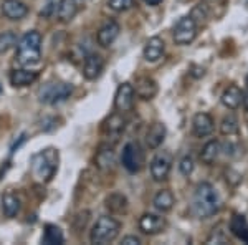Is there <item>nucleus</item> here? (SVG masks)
Masks as SVG:
<instances>
[{"label":"nucleus","mask_w":248,"mask_h":245,"mask_svg":"<svg viewBox=\"0 0 248 245\" xmlns=\"http://www.w3.org/2000/svg\"><path fill=\"white\" fill-rule=\"evenodd\" d=\"M220 206L222 200L215 187L209 182L199 184L192 199V214L197 219H209L220 211Z\"/></svg>","instance_id":"nucleus-1"},{"label":"nucleus","mask_w":248,"mask_h":245,"mask_svg":"<svg viewBox=\"0 0 248 245\" xmlns=\"http://www.w3.org/2000/svg\"><path fill=\"white\" fill-rule=\"evenodd\" d=\"M17 62L22 66H33L42 58V35L37 30H30L17 42Z\"/></svg>","instance_id":"nucleus-2"},{"label":"nucleus","mask_w":248,"mask_h":245,"mask_svg":"<svg viewBox=\"0 0 248 245\" xmlns=\"http://www.w3.org/2000/svg\"><path fill=\"white\" fill-rule=\"evenodd\" d=\"M31 169H33L35 178H38L43 182L51 180L58 169V151L48 147V149L35 154L31 159Z\"/></svg>","instance_id":"nucleus-3"},{"label":"nucleus","mask_w":248,"mask_h":245,"mask_svg":"<svg viewBox=\"0 0 248 245\" xmlns=\"http://www.w3.org/2000/svg\"><path fill=\"white\" fill-rule=\"evenodd\" d=\"M119 230H121V222L116 220L114 217L111 215H103L96 220V224L91 229L90 234V240L91 244L96 245H106L111 244L116 240V237L119 235Z\"/></svg>","instance_id":"nucleus-4"},{"label":"nucleus","mask_w":248,"mask_h":245,"mask_svg":"<svg viewBox=\"0 0 248 245\" xmlns=\"http://www.w3.org/2000/svg\"><path fill=\"white\" fill-rule=\"evenodd\" d=\"M73 93V86L65 82H48L38 88V101L43 104H58L66 101Z\"/></svg>","instance_id":"nucleus-5"},{"label":"nucleus","mask_w":248,"mask_h":245,"mask_svg":"<svg viewBox=\"0 0 248 245\" xmlns=\"http://www.w3.org/2000/svg\"><path fill=\"white\" fill-rule=\"evenodd\" d=\"M121 163L124 166V169H127L129 172H139L144 167V151L139 146V143H127L123 149L121 154Z\"/></svg>","instance_id":"nucleus-6"},{"label":"nucleus","mask_w":248,"mask_h":245,"mask_svg":"<svg viewBox=\"0 0 248 245\" xmlns=\"http://www.w3.org/2000/svg\"><path fill=\"white\" fill-rule=\"evenodd\" d=\"M197 22L190 17V15H186L175 23L174 27V42L177 45H189L197 37Z\"/></svg>","instance_id":"nucleus-7"},{"label":"nucleus","mask_w":248,"mask_h":245,"mask_svg":"<svg viewBox=\"0 0 248 245\" xmlns=\"http://www.w3.org/2000/svg\"><path fill=\"white\" fill-rule=\"evenodd\" d=\"M172 167V156L167 151H161L154 156L151 161V176L155 182H162L169 178Z\"/></svg>","instance_id":"nucleus-8"},{"label":"nucleus","mask_w":248,"mask_h":245,"mask_svg":"<svg viewBox=\"0 0 248 245\" xmlns=\"http://www.w3.org/2000/svg\"><path fill=\"white\" fill-rule=\"evenodd\" d=\"M134 86L131 83H121L114 95V108L118 113H126L134 104Z\"/></svg>","instance_id":"nucleus-9"},{"label":"nucleus","mask_w":248,"mask_h":245,"mask_svg":"<svg viewBox=\"0 0 248 245\" xmlns=\"http://www.w3.org/2000/svg\"><path fill=\"white\" fill-rule=\"evenodd\" d=\"M166 226H167L166 219L157 214H144L139 219V229L147 235L161 234L164 229H166Z\"/></svg>","instance_id":"nucleus-10"},{"label":"nucleus","mask_w":248,"mask_h":245,"mask_svg":"<svg viewBox=\"0 0 248 245\" xmlns=\"http://www.w3.org/2000/svg\"><path fill=\"white\" fill-rule=\"evenodd\" d=\"M0 12L9 20H22L29 15V7L22 0H3L0 5Z\"/></svg>","instance_id":"nucleus-11"},{"label":"nucleus","mask_w":248,"mask_h":245,"mask_svg":"<svg viewBox=\"0 0 248 245\" xmlns=\"http://www.w3.org/2000/svg\"><path fill=\"white\" fill-rule=\"evenodd\" d=\"M103 68H105V60H103L101 55L90 53L85 58V63H83V76L88 82H94L103 73Z\"/></svg>","instance_id":"nucleus-12"},{"label":"nucleus","mask_w":248,"mask_h":245,"mask_svg":"<svg viewBox=\"0 0 248 245\" xmlns=\"http://www.w3.org/2000/svg\"><path fill=\"white\" fill-rule=\"evenodd\" d=\"M159 91L157 82L151 76H139L136 80V85H134V93L139 96L144 101H149L153 99Z\"/></svg>","instance_id":"nucleus-13"},{"label":"nucleus","mask_w":248,"mask_h":245,"mask_svg":"<svg viewBox=\"0 0 248 245\" xmlns=\"http://www.w3.org/2000/svg\"><path fill=\"white\" fill-rule=\"evenodd\" d=\"M119 32H121V27H119L118 22L114 20H109L106 22L101 29L98 30V35H96V40H98V45L103 48H108L114 43V40L118 38Z\"/></svg>","instance_id":"nucleus-14"},{"label":"nucleus","mask_w":248,"mask_h":245,"mask_svg":"<svg viewBox=\"0 0 248 245\" xmlns=\"http://www.w3.org/2000/svg\"><path fill=\"white\" fill-rule=\"evenodd\" d=\"M81 3L79 0H60L57 7V18L62 23H70L78 15Z\"/></svg>","instance_id":"nucleus-15"},{"label":"nucleus","mask_w":248,"mask_h":245,"mask_svg":"<svg viewBox=\"0 0 248 245\" xmlns=\"http://www.w3.org/2000/svg\"><path fill=\"white\" fill-rule=\"evenodd\" d=\"M192 131L197 138H205L214 131V119L209 113H197L192 119Z\"/></svg>","instance_id":"nucleus-16"},{"label":"nucleus","mask_w":248,"mask_h":245,"mask_svg":"<svg viewBox=\"0 0 248 245\" xmlns=\"http://www.w3.org/2000/svg\"><path fill=\"white\" fill-rule=\"evenodd\" d=\"M164 50H166V43H164V40L161 37L149 38L142 50L144 60H146V62H151V63L157 62V60L164 55Z\"/></svg>","instance_id":"nucleus-17"},{"label":"nucleus","mask_w":248,"mask_h":245,"mask_svg":"<svg viewBox=\"0 0 248 245\" xmlns=\"http://www.w3.org/2000/svg\"><path fill=\"white\" fill-rule=\"evenodd\" d=\"M167 134V130L164 126V123H153L149 126V130L146 132V144L149 149H157L159 146L164 143Z\"/></svg>","instance_id":"nucleus-18"},{"label":"nucleus","mask_w":248,"mask_h":245,"mask_svg":"<svg viewBox=\"0 0 248 245\" xmlns=\"http://www.w3.org/2000/svg\"><path fill=\"white\" fill-rule=\"evenodd\" d=\"M10 85L15 88H25L30 86L31 83H35L38 80V71L33 70H14L9 76Z\"/></svg>","instance_id":"nucleus-19"},{"label":"nucleus","mask_w":248,"mask_h":245,"mask_svg":"<svg viewBox=\"0 0 248 245\" xmlns=\"http://www.w3.org/2000/svg\"><path fill=\"white\" fill-rule=\"evenodd\" d=\"M96 166L99 167L101 171H109L114 167L116 164V154H114V149L113 146L109 144H103L99 147V151L96 152Z\"/></svg>","instance_id":"nucleus-20"},{"label":"nucleus","mask_w":248,"mask_h":245,"mask_svg":"<svg viewBox=\"0 0 248 245\" xmlns=\"http://www.w3.org/2000/svg\"><path fill=\"white\" fill-rule=\"evenodd\" d=\"M220 101L225 108H229V110H237V108L242 104L243 101V93L242 90L237 86V85H230L227 88L225 91L222 93V98H220Z\"/></svg>","instance_id":"nucleus-21"},{"label":"nucleus","mask_w":248,"mask_h":245,"mask_svg":"<svg viewBox=\"0 0 248 245\" xmlns=\"http://www.w3.org/2000/svg\"><path fill=\"white\" fill-rule=\"evenodd\" d=\"M124 126H126V119L123 118L121 113H114L111 114L109 118L105 121V126H103V131H105L106 136H111V138H118L119 134L124 131Z\"/></svg>","instance_id":"nucleus-22"},{"label":"nucleus","mask_w":248,"mask_h":245,"mask_svg":"<svg viewBox=\"0 0 248 245\" xmlns=\"http://www.w3.org/2000/svg\"><path fill=\"white\" fill-rule=\"evenodd\" d=\"M20 209H22V202H20V197L14 192H7V194L2 196V211L5 217L9 219H14V217L18 215Z\"/></svg>","instance_id":"nucleus-23"},{"label":"nucleus","mask_w":248,"mask_h":245,"mask_svg":"<svg viewBox=\"0 0 248 245\" xmlns=\"http://www.w3.org/2000/svg\"><path fill=\"white\" fill-rule=\"evenodd\" d=\"M230 230L238 240L248 244V220L243 215H233V217H232Z\"/></svg>","instance_id":"nucleus-24"},{"label":"nucleus","mask_w":248,"mask_h":245,"mask_svg":"<svg viewBox=\"0 0 248 245\" xmlns=\"http://www.w3.org/2000/svg\"><path fill=\"white\" fill-rule=\"evenodd\" d=\"M220 152H222V144L218 141H209L201 152V161L207 166H212L218 159Z\"/></svg>","instance_id":"nucleus-25"},{"label":"nucleus","mask_w":248,"mask_h":245,"mask_svg":"<svg viewBox=\"0 0 248 245\" xmlns=\"http://www.w3.org/2000/svg\"><path fill=\"white\" fill-rule=\"evenodd\" d=\"M154 207L161 212H169L172 207H174V194L169 191V189H162L157 194L154 196L153 200Z\"/></svg>","instance_id":"nucleus-26"},{"label":"nucleus","mask_w":248,"mask_h":245,"mask_svg":"<svg viewBox=\"0 0 248 245\" xmlns=\"http://www.w3.org/2000/svg\"><path fill=\"white\" fill-rule=\"evenodd\" d=\"M106 207L114 214H123L127 211V199L126 196L119 194V192H113L106 197Z\"/></svg>","instance_id":"nucleus-27"},{"label":"nucleus","mask_w":248,"mask_h":245,"mask_svg":"<svg viewBox=\"0 0 248 245\" xmlns=\"http://www.w3.org/2000/svg\"><path fill=\"white\" fill-rule=\"evenodd\" d=\"M65 242V235H63L62 229L53 226V224H48L45 227V234H43V244L46 245H60Z\"/></svg>","instance_id":"nucleus-28"},{"label":"nucleus","mask_w":248,"mask_h":245,"mask_svg":"<svg viewBox=\"0 0 248 245\" xmlns=\"http://www.w3.org/2000/svg\"><path fill=\"white\" fill-rule=\"evenodd\" d=\"M220 132L223 136H233L238 132V119L235 118L233 114H229L222 119V124H220Z\"/></svg>","instance_id":"nucleus-29"},{"label":"nucleus","mask_w":248,"mask_h":245,"mask_svg":"<svg viewBox=\"0 0 248 245\" xmlns=\"http://www.w3.org/2000/svg\"><path fill=\"white\" fill-rule=\"evenodd\" d=\"M17 42H18V38H17V33H15V32H12V30L2 32V33H0V55L9 51Z\"/></svg>","instance_id":"nucleus-30"},{"label":"nucleus","mask_w":248,"mask_h":245,"mask_svg":"<svg viewBox=\"0 0 248 245\" xmlns=\"http://www.w3.org/2000/svg\"><path fill=\"white\" fill-rule=\"evenodd\" d=\"M108 5L114 12H126L134 5V0H108Z\"/></svg>","instance_id":"nucleus-31"},{"label":"nucleus","mask_w":248,"mask_h":245,"mask_svg":"<svg viewBox=\"0 0 248 245\" xmlns=\"http://www.w3.org/2000/svg\"><path fill=\"white\" fill-rule=\"evenodd\" d=\"M194 159L190 158V156H186V158H182L181 159V163H179V169H181V172L184 176H189L192 174V171H194Z\"/></svg>","instance_id":"nucleus-32"},{"label":"nucleus","mask_w":248,"mask_h":245,"mask_svg":"<svg viewBox=\"0 0 248 245\" xmlns=\"http://www.w3.org/2000/svg\"><path fill=\"white\" fill-rule=\"evenodd\" d=\"M227 242H229V239H227V235L222 230H215L209 237V240H207V244H227Z\"/></svg>","instance_id":"nucleus-33"},{"label":"nucleus","mask_w":248,"mask_h":245,"mask_svg":"<svg viewBox=\"0 0 248 245\" xmlns=\"http://www.w3.org/2000/svg\"><path fill=\"white\" fill-rule=\"evenodd\" d=\"M123 245H141V239L136 235H126L123 239Z\"/></svg>","instance_id":"nucleus-34"},{"label":"nucleus","mask_w":248,"mask_h":245,"mask_svg":"<svg viewBox=\"0 0 248 245\" xmlns=\"http://www.w3.org/2000/svg\"><path fill=\"white\" fill-rule=\"evenodd\" d=\"M144 2H146L147 5H151V7H155V5H159L162 0H144Z\"/></svg>","instance_id":"nucleus-35"},{"label":"nucleus","mask_w":248,"mask_h":245,"mask_svg":"<svg viewBox=\"0 0 248 245\" xmlns=\"http://www.w3.org/2000/svg\"><path fill=\"white\" fill-rule=\"evenodd\" d=\"M242 103H243V106H245L247 110H248V93H247V95H243V101H242Z\"/></svg>","instance_id":"nucleus-36"},{"label":"nucleus","mask_w":248,"mask_h":245,"mask_svg":"<svg viewBox=\"0 0 248 245\" xmlns=\"http://www.w3.org/2000/svg\"><path fill=\"white\" fill-rule=\"evenodd\" d=\"M203 2H218V0H203Z\"/></svg>","instance_id":"nucleus-37"}]
</instances>
